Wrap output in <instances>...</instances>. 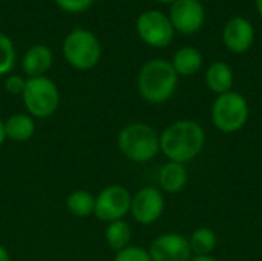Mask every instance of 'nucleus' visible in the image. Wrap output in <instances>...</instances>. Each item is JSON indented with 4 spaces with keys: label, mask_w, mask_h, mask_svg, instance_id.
<instances>
[{
    "label": "nucleus",
    "mask_w": 262,
    "mask_h": 261,
    "mask_svg": "<svg viewBox=\"0 0 262 261\" xmlns=\"http://www.w3.org/2000/svg\"><path fill=\"white\" fill-rule=\"evenodd\" d=\"M204 145V128L190 118L177 120L160 134V151L169 162L186 165L203 152Z\"/></svg>",
    "instance_id": "f257e3e1"
},
{
    "label": "nucleus",
    "mask_w": 262,
    "mask_h": 261,
    "mask_svg": "<svg viewBox=\"0 0 262 261\" xmlns=\"http://www.w3.org/2000/svg\"><path fill=\"white\" fill-rule=\"evenodd\" d=\"M138 92L150 105H161L172 98L178 86V74L170 62L154 58L146 62L137 78Z\"/></svg>",
    "instance_id": "f03ea898"
},
{
    "label": "nucleus",
    "mask_w": 262,
    "mask_h": 261,
    "mask_svg": "<svg viewBox=\"0 0 262 261\" xmlns=\"http://www.w3.org/2000/svg\"><path fill=\"white\" fill-rule=\"evenodd\" d=\"M117 146L129 162L147 163L160 152V134L147 123H129L118 132Z\"/></svg>",
    "instance_id": "7ed1b4c3"
},
{
    "label": "nucleus",
    "mask_w": 262,
    "mask_h": 261,
    "mask_svg": "<svg viewBox=\"0 0 262 261\" xmlns=\"http://www.w3.org/2000/svg\"><path fill=\"white\" fill-rule=\"evenodd\" d=\"M210 115L213 126L220 132L235 134L247 125L250 117V106L243 94L229 91L215 98Z\"/></svg>",
    "instance_id": "20e7f679"
},
{
    "label": "nucleus",
    "mask_w": 262,
    "mask_h": 261,
    "mask_svg": "<svg viewBox=\"0 0 262 261\" xmlns=\"http://www.w3.org/2000/svg\"><path fill=\"white\" fill-rule=\"evenodd\" d=\"M63 55L72 68L89 71L101 58L100 40L89 29L74 28L63 42Z\"/></svg>",
    "instance_id": "39448f33"
},
{
    "label": "nucleus",
    "mask_w": 262,
    "mask_h": 261,
    "mask_svg": "<svg viewBox=\"0 0 262 261\" xmlns=\"http://www.w3.org/2000/svg\"><path fill=\"white\" fill-rule=\"evenodd\" d=\"M21 98L26 111L32 118H48L54 115L60 106L58 88L46 75L26 78Z\"/></svg>",
    "instance_id": "423d86ee"
},
{
    "label": "nucleus",
    "mask_w": 262,
    "mask_h": 261,
    "mask_svg": "<svg viewBox=\"0 0 262 261\" xmlns=\"http://www.w3.org/2000/svg\"><path fill=\"white\" fill-rule=\"evenodd\" d=\"M135 29L138 37L152 48H167L175 38V29L169 20V15L157 9L140 14Z\"/></svg>",
    "instance_id": "0eeeda50"
},
{
    "label": "nucleus",
    "mask_w": 262,
    "mask_h": 261,
    "mask_svg": "<svg viewBox=\"0 0 262 261\" xmlns=\"http://www.w3.org/2000/svg\"><path fill=\"white\" fill-rule=\"evenodd\" d=\"M132 194L121 185H109L95 197L94 215L106 223L123 220L130 212Z\"/></svg>",
    "instance_id": "6e6552de"
},
{
    "label": "nucleus",
    "mask_w": 262,
    "mask_h": 261,
    "mask_svg": "<svg viewBox=\"0 0 262 261\" xmlns=\"http://www.w3.org/2000/svg\"><path fill=\"white\" fill-rule=\"evenodd\" d=\"M166 200L163 191L155 186L141 188L135 195H132L130 203V215L134 220L143 226L154 225L158 222L164 212Z\"/></svg>",
    "instance_id": "1a4fd4ad"
},
{
    "label": "nucleus",
    "mask_w": 262,
    "mask_h": 261,
    "mask_svg": "<svg viewBox=\"0 0 262 261\" xmlns=\"http://www.w3.org/2000/svg\"><path fill=\"white\" fill-rule=\"evenodd\" d=\"M169 20L175 32L192 35L203 28L206 11L200 0H177L170 5Z\"/></svg>",
    "instance_id": "9d476101"
},
{
    "label": "nucleus",
    "mask_w": 262,
    "mask_h": 261,
    "mask_svg": "<svg viewBox=\"0 0 262 261\" xmlns=\"http://www.w3.org/2000/svg\"><path fill=\"white\" fill-rule=\"evenodd\" d=\"M147 251L152 261H190L193 257L189 238L177 232L158 235Z\"/></svg>",
    "instance_id": "9b49d317"
},
{
    "label": "nucleus",
    "mask_w": 262,
    "mask_h": 261,
    "mask_svg": "<svg viewBox=\"0 0 262 261\" xmlns=\"http://www.w3.org/2000/svg\"><path fill=\"white\" fill-rule=\"evenodd\" d=\"M255 42V26L243 15L230 17L223 28V43L233 54L247 52Z\"/></svg>",
    "instance_id": "f8f14e48"
},
{
    "label": "nucleus",
    "mask_w": 262,
    "mask_h": 261,
    "mask_svg": "<svg viewBox=\"0 0 262 261\" xmlns=\"http://www.w3.org/2000/svg\"><path fill=\"white\" fill-rule=\"evenodd\" d=\"M52 62V51L46 45H34L25 52L21 60V69L28 75V78L41 77L51 69Z\"/></svg>",
    "instance_id": "ddd939ff"
},
{
    "label": "nucleus",
    "mask_w": 262,
    "mask_h": 261,
    "mask_svg": "<svg viewBox=\"0 0 262 261\" xmlns=\"http://www.w3.org/2000/svg\"><path fill=\"white\" fill-rule=\"evenodd\" d=\"M189 182V172L186 165L177 162H167L161 166L158 172V185L160 189L169 194L181 192Z\"/></svg>",
    "instance_id": "4468645a"
},
{
    "label": "nucleus",
    "mask_w": 262,
    "mask_h": 261,
    "mask_svg": "<svg viewBox=\"0 0 262 261\" xmlns=\"http://www.w3.org/2000/svg\"><path fill=\"white\" fill-rule=\"evenodd\" d=\"M204 80L207 88L216 94H226L229 91H232L233 88V82H235V74L230 65H227L226 62H213L209 65V68L206 69L204 74Z\"/></svg>",
    "instance_id": "2eb2a0df"
},
{
    "label": "nucleus",
    "mask_w": 262,
    "mask_h": 261,
    "mask_svg": "<svg viewBox=\"0 0 262 261\" xmlns=\"http://www.w3.org/2000/svg\"><path fill=\"white\" fill-rule=\"evenodd\" d=\"M170 63L178 75L190 77L201 71L204 58H203V54L196 48L183 46L173 54V58Z\"/></svg>",
    "instance_id": "dca6fc26"
},
{
    "label": "nucleus",
    "mask_w": 262,
    "mask_h": 261,
    "mask_svg": "<svg viewBox=\"0 0 262 261\" xmlns=\"http://www.w3.org/2000/svg\"><path fill=\"white\" fill-rule=\"evenodd\" d=\"M5 134L8 140L23 143L32 138L35 134V122L29 114H14L6 118Z\"/></svg>",
    "instance_id": "f3484780"
},
{
    "label": "nucleus",
    "mask_w": 262,
    "mask_h": 261,
    "mask_svg": "<svg viewBox=\"0 0 262 261\" xmlns=\"http://www.w3.org/2000/svg\"><path fill=\"white\" fill-rule=\"evenodd\" d=\"M104 238L107 246L118 252L130 245L132 240V228L124 220H117L112 223H107V228L104 231Z\"/></svg>",
    "instance_id": "a211bd4d"
},
{
    "label": "nucleus",
    "mask_w": 262,
    "mask_h": 261,
    "mask_svg": "<svg viewBox=\"0 0 262 261\" xmlns=\"http://www.w3.org/2000/svg\"><path fill=\"white\" fill-rule=\"evenodd\" d=\"M66 209L69 211V214L80 217V218H86L89 215H94L95 195H92L91 192L83 191V189L74 191L66 198Z\"/></svg>",
    "instance_id": "6ab92c4d"
},
{
    "label": "nucleus",
    "mask_w": 262,
    "mask_h": 261,
    "mask_svg": "<svg viewBox=\"0 0 262 261\" xmlns=\"http://www.w3.org/2000/svg\"><path fill=\"white\" fill-rule=\"evenodd\" d=\"M218 243L216 232L212 228H198L189 237V245L193 255H212Z\"/></svg>",
    "instance_id": "aec40b11"
},
{
    "label": "nucleus",
    "mask_w": 262,
    "mask_h": 261,
    "mask_svg": "<svg viewBox=\"0 0 262 261\" xmlns=\"http://www.w3.org/2000/svg\"><path fill=\"white\" fill-rule=\"evenodd\" d=\"M15 65V48L11 38L0 32V75L8 74Z\"/></svg>",
    "instance_id": "412c9836"
},
{
    "label": "nucleus",
    "mask_w": 262,
    "mask_h": 261,
    "mask_svg": "<svg viewBox=\"0 0 262 261\" xmlns=\"http://www.w3.org/2000/svg\"><path fill=\"white\" fill-rule=\"evenodd\" d=\"M114 261H152L149 251L135 245H129L127 248L117 252Z\"/></svg>",
    "instance_id": "4be33fe9"
},
{
    "label": "nucleus",
    "mask_w": 262,
    "mask_h": 261,
    "mask_svg": "<svg viewBox=\"0 0 262 261\" xmlns=\"http://www.w3.org/2000/svg\"><path fill=\"white\" fill-rule=\"evenodd\" d=\"M57 6L66 12H83L86 9H89L94 3V0H55Z\"/></svg>",
    "instance_id": "5701e85b"
},
{
    "label": "nucleus",
    "mask_w": 262,
    "mask_h": 261,
    "mask_svg": "<svg viewBox=\"0 0 262 261\" xmlns=\"http://www.w3.org/2000/svg\"><path fill=\"white\" fill-rule=\"evenodd\" d=\"M25 85H26V80L21 77V75H17V74H12V75H8L5 78V91L8 94H12V95H21L23 91H25Z\"/></svg>",
    "instance_id": "b1692460"
},
{
    "label": "nucleus",
    "mask_w": 262,
    "mask_h": 261,
    "mask_svg": "<svg viewBox=\"0 0 262 261\" xmlns=\"http://www.w3.org/2000/svg\"><path fill=\"white\" fill-rule=\"evenodd\" d=\"M190 261H220L213 255H193Z\"/></svg>",
    "instance_id": "393cba45"
},
{
    "label": "nucleus",
    "mask_w": 262,
    "mask_h": 261,
    "mask_svg": "<svg viewBox=\"0 0 262 261\" xmlns=\"http://www.w3.org/2000/svg\"><path fill=\"white\" fill-rule=\"evenodd\" d=\"M0 261H11L8 249L5 246H2V245H0Z\"/></svg>",
    "instance_id": "a878e982"
},
{
    "label": "nucleus",
    "mask_w": 262,
    "mask_h": 261,
    "mask_svg": "<svg viewBox=\"0 0 262 261\" xmlns=\"http://www.w3.org/2000/svg\"><path fill=\"white\" fill-rule=\"evenodd\" d=\"M5 140H6V134H5V123L0 120V146L5 143Z\"/></svg>",
    "instance_id": "bb28decb"
},
{
    "label": "nucleus",
    "mask_w": 262,
    "mask_h": 261,
    "mask_svg": "<svg viewBox=\"0 0 262 261\" xmlns=\"http://www.w3.org/2000/svg\"><path fill=\"white\" fill-rule=\"evenodd\" d=\"M255 5H256V11H258V14L262 17V0H255Z\"/></svg>",
    "instance_id": "cd10ccee"
},
{
    "label": "nucleus",
    "mask_w": 262,
    "mask_h": 261,
    "mask_svg": "<svg viewBox=\"0 0 262 261\" xmlns=\"http://www.w3.org/2000/svg\"><path fill=\"white\" fill-rule=\"evenodd\" d=\"M155 2H158V3H173V2H177V0H155Z\"/></svg>",
    "instance_id": "c85d7f7f"
}]
</instances>
